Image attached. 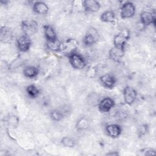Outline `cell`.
Listing matches in <instances>:
<instances>
[{"label": "cell", "instance_id": "d6986e66", "mask_svg": "<svg viewBox=\"0 0 156 156\" xmlns=\"http://www.w3.org/2000/svg\"><path fill=\"white\" fill-rule=\"evenodd\" d=\"M23 73L26 77H29V78H33L36 77L38 74V69L35 66H27L24 68L23 71Z\"/></svg>", "mask_w": 156, "mask_h": 156}, {"label": "cell", "instance_id": "5b68a950", "mask_svg": "<svg viewBox=\"0 0 156 156\" xmlns=\"http://www.w3.org/2000/svg\"><path fill=\"white\" fill-rule=\"evenodd\" d=\"M135 13V7L133 3L127 2L121 7L120 15L122 18H128L133 16Z\"/></svg>", "mask_w": 156, "mask_h": 156}, {"label": "cell", "instance_id": "ba28073f", "mask_svg": "<svg viewBox=\"0 0 156 156\" xmlns=\"http://www.w3.org/2000/svg\"><path fill=\"white\" fill-rule=\"evenodd\" d=\"M16 43L20 51L26 52L29 49L31 45V41L29 36L24 35L17 38Z\"/></svg>", "mask_w": 156, "mask_h": 156}, {"label": "cell", "instance_id": "603a6c76", "mask_svg": "<svg viewBox=\"0 0 156 156\" xmlns=\"http://www.w3.org/2000/svg\"><path fill=\"white\" fill-rule=\"evenodd\" d=\"M89 123L88 121L85 119V118H82L80 119L77 124V129L78 130H83L88 127Z\"/></svg>", "mask_w": 156, "mask_h": 156}, {"label": "cell", "instance_id": "8fae6325", "mask_svg": "<svg viewBox=\"0 0 156 156\" xmlns=\"http://www.w3.org/2000/svg\"><path fill=\"white\" fill-rule=\"evenodd\" d=\"M140 18L141 23L145 26H148L151 24H155V15L150 12H143L140 15Z\"/></svg>", "mask_w": 156, "mask_h": 156}, {"label": "cell", "instance_id": "4fadbf2b", "mask_svg": "<svg viewBox=\"0 0 156 156\" xmlns=\"http://www.w3.org/2000/svg\"><path fill=\"white\" fill-rule=\"evenodd\" d=\"M106 132L111 137L116 138L121 133V128L117 124H110L106 127Z\"/></svg>", "mask_w": 156, "mask_h": 156}, {"label": "cell", "instance_id": "83f0119b", "mask_svg": "<svg viewBox=\"0 0 156 156\" xmlns=\"http://www.w3.org/2000/svg\"><path fill=\"white\" fill-rule=\"evenodd\" d=\"M118 152H110V153H108L107 154V155H118Z\"/></svg>", "mask_w": 156, "mask_h": 156}, {"label": "cell", "instance_id": "6da1fadb", "mask_svg": "<svg viewBox=\"0 0 156 156\" xmlns=\"http://www.w3.org/2000/svg\"><path fill=\"white\" fill-rule=\"evenodd\" d=\"M78 47V42L75 39H67L62 46V52L67 56H69L75 52V51Z\"/></svg>", "mask_w": 156, "mask_h": 156}, {"label": "cell", "instance_id": "ffe728a7", "mask_svg": "<svg viewBox=\"0 0 156 156\" xmlns=\"http://www.w3.org/2000/svg\"><path fill=\"white\" fill-rule=\"evenodd\" d=\"M47 46L48 48L53 51H61L62 49V44L61 42L56 39L54 40H51V41H47Z\"/></svg>", "mask_w": 156, "mask_h": 156}, {"label": "cell", "instance_id": "2e32d148", "mask_svg": "<svg viewBox=\"0 0 156 156\" xmlns=\"http://www.w3.org/2000/svg\"><path fill=\"white\" fill-rule=\"evenodd\" d=\"M33 10L38 14L44 15L47 13L49 9L45 3L43 2H36L34 4Z\"/></svg>", "mask_w": 156, "mask_h": 156}, {"label": "cell", "instance_id": "7c38bea8", "mask_svg": "<svg viewBox=\"0 0 156 156\" xmlns=\"http://www.w3.org/2000/svg\"><path fill=\"white\" fill-rule=\"evenodd\" d=\"M100 80L104 87L111 88L115 85L116 79L113 75L110 74H107L101 76Z\"/></svg>", "mask_w": 156, "mask_h": 156}, {"label": "cell", "instance_id": "277c9868", "mask_svg": "<svg viewBox=\"0 0 156 156\" xmlns=\"http://www.w3.org/2000/svg\"><path fill=\"white\" fill-rule=\"evenodd\" d=\"M69 62L71 66L76 69H82L85 66V61L83 57L79 54L73 53L69 57Z\"/></svg>", "mask_w": 156, "mask_h": 156}, {"label": "cell", "instance_id": "3957f363", "mask_svg": "<svg viewBox=\"0 0 156 156\" xmlns=\"http://www.w3.org/2000/svg\"><path fill=\"white\" fill-rule=\"evenodd\" d=\"M129 38V34L127 30H124L123 31H121L118 34H117L113 39L115 47L124 50V46Z\"/></svg>", "mask_w": 156, "mask_h": 156}, {"label": "cell", "instance_id": "484cf974", "mask_svg": "<svg viewBox=\"0 0 156 156\" xmlns=\"http://www.w3.org/2000/svg\"><path fill=\"white\" fill-rule=\"evenodd\" d=\"M96 73V69L93 67H90L87 71V74L90 77H93Z\"/></svg>", "mask_w": 156, "mask_h": 156}, {"label": "cell", "instance_id": "9a60e30c", "mask_svg": "<svg viewBox=\"0 0 156 156\" xmlns=\"http://www.w3.org/2000/svg\"><path fill=\"white\" fill-rule=\"evenodd\" d=\"M124 51L123 49L114 47L109 51L110 58L115 62H119L123 57Z\"/></svg>", "mask_w": 156, "mask_h": 156}, {"label": "cell", "instance_id": "e0dca14e", "mask_svg": "<svg viewBox=\"0 0 156 156\" xmlns=\"http://www.w3.org/2000/svg\"><path fill=\"white\" fill-rule=\"evenodd\" d=\"M44 32L46 38L48 41H51L57 39L56 33L54 29L49 25H44L43 26Z\"/></svg>", "mask_w": 156, "mask_h": 156}, {"label": "cell", "instance_id": "5bb4252c", "mask_svg": "<svg viewBox=\"0 0 156 156\" xmlns=\"http://www.w3.org/2000/svg\"><path fill=\"white\" fill-rule=\"evenodd\" d=\"M0 38L2 43H8L10 41L12 38V33L10 29L5 26L2 27L1 28Z\"/></svg>", "mask_w": 156, "mask_h": 156}, {"label": "cell", "instance_id": "d4e9b609", "mask_svg": "<svg viewBox=\"0 0 156 156\" xmlns=\"http://www.w3.org/2000/svg\"><path fill=\"white\" fill-rule=\"evenodd\" d=\"M147 131V125H142L140 127V129L138 130V133H139V136H142L143 135H144V134H146V133Z\"/></svg>", "mask_w": 156, "mask_h": 156}, {"label": "cell", "instance_id": "52a82bcc", "mask_svg": "<svg viewBox=\"0 0 156 156\" xmlns=\"http://www.w3.org/2000/svg\"><path fill=\"white\" fill-rule=\"evenodd\" d=\"M124 99L125 102L128 105H131L134 102L136 98V91L131 87H126L123 93Z\"/></svg>", "mask_w": 156, "mask_h": 156}, {"label": "cell", "instance_id": "9c48e42d", "mask_svg": "<svg viewBox=\"0 0 156 156\" xmlns=\"http://www.w3.org/2000/svg\"><path fill=\"white\" fill-rule=\"evenodd\" d=\"M115 105L114 101L110 98H105L101 100L98 104L99 110L102 112H109Z\"/></svg>", "mask_w": 156, "mask_h": 156}, {"label": "cell", "instance_id": "7402d4cb", "mask_svg": "<svg viewBox=\"0 0 156 156\" xmlns=\"http://www.w3.org/2000/svg\"><path fill=\"white\" fill-rule=\"evenodd\" d=\"M50 116L54 121H60L63 118V114L58 110H54L51 112Z\"/></svg>", "mask_w": 156, "mask_h": 156}, {"label": "cell", "instance_id": "8992f818", "mask_svg": "<svg viewBox=\"0 0 156 156\" xmlns=\"http://www.w3.org/2000/svg\"><path fill=\"white\" fill-rule=\"evenodd\" d=\"M98 40V34L94 28L89 29L83 38V42L87 46H90L94 44Z\"/></svg>", "mask_w": 156, "mask_h": 156}, {"label": "cell", "instance_id": "ac0fdd59", "mask_svg": "<svg viewBox=\"0 0 156 156\" xmlns=\"http://www.w3.org/2000/svg\"><path fill=\"white\" fill-rule=\"evenodd\" d=\"M101 19L103 22L112 23L115 21V14L110 10L105 11L101 14Z\"/></svg>", "mask_w": 156, "mask_h": 156}, {"label": "cell", "instance_id": "30bf717a", "mask_svg": "<svg viewBox=\"0 0 156 156\" xmlns=\"http://www.w3.org/2000/svg\"><path fill=\"white\" fill-rule=\"evenodd\" d=\"M85 10L90 12H98L100 9V4L95 0H87L82 2Z\"/></svg>", "mask_w": 156, "mask_h": 156}, {"label": "cell", "instance_id": "4316f807", "mask_svg": "<svg viewBox=\"0 0 156 156\" xmlns=\"http://www.w3.org/2000/svg\"><path fill=\"white\" fill-rule=\"evenodd\" d=\"M146 152L145 153V155H155V151L153 150V149H146Z\"/></svg>", "mask_w": 156, "mask_h": 156}, {"label": "cell", "instance_id": "cb8c5ba5", "mask_svg": "<svg viewBox=\"0 0 156 156\" xmlns=\"http://www.w3.org/2000/svg\"><path fill=\"white\" fill-rule=\"evenodd\" d=\"M62 143L65 147H73L75 144L74 140L69 136H65L64 138H63L62 140Z\"/></svg>", "mask_w": 156, "mask_h": 156}, {"label": "cell", "instance_id": "7a4b0ae2", "mask_svg": "<svg viewBox=\"0 0 156 156\" xmlns=\"http://www.w3.org/2000/svg\"><path fill=\"white\" fill-rule=\"evenodd\" d=\"M21 27L25 35L29 37L37 32L38 24L34 20H25L22 22Z\"/></svg>", "mask_w": 156, "mask_h": 156}, {"label": "cell", "instance_id": "44dd1931", "mask_svg": "<svg viewBox=\"0 0 156 156\" xmlns=\"http://www.w3.org/2000/svg\"><path fill=\"white\" fill-rule=\"evenodd\" d=\"M26 91L28 95L32 98H36L37 96H38L40 93L39 89L34 85H30L27 86L26 88Z\"/></svg>", "mask_w": 156, "mask_h": 156}]
</instances>
